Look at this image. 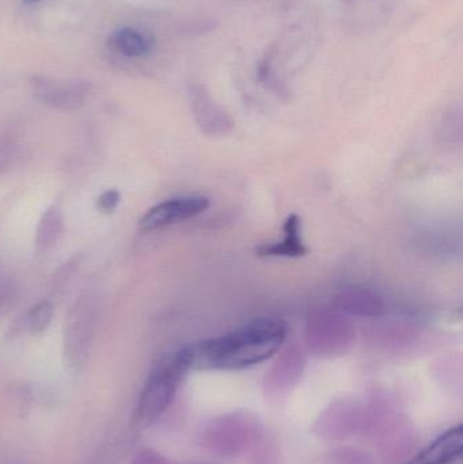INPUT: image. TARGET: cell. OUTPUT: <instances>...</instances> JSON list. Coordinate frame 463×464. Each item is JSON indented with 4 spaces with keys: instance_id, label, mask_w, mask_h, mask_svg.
<instances>
[{
    "instance_id": "obj_1",
    "label": "cell",
    "mask_w": 463,
    "mask_h": 464,
    "mask_svg": "<svg viewBox=\"0 0 463 464\" xmlns=\"http://www.w3.org/2000/svg\"><path fill=\"white\" fill-rule=\"evenodd\" d=\"M287 337L280 319H257L228 334L189 346L196 370L239 371L260 364L277 353Z\"/></svg>"
},
{
    "instance_id": "obj_2",
    "label": "cell",
    "mask_w": 463,
    "mask_h": 464,
    "mask_svg": "<svg viewBox=\"0 0 463 464\" xmlns=\"http://www.w3.org/2000/svg\"><path fill=\"white\" fill-rule=\"evenodd\" d=\"M189 370H192L189 348H182L160 360L139 400L138 419L141 425L152 424L162 416Z\"/></svg>"
},
{
    "instance_id": "obj_3",
    "label": "cell",
    "mask_w": 463,
    "mask_h": 464,
    "mask_svg": "<svg viewBox=\"0 0 463 464\" xmlns=\"http://www.w3.org/2000/svg\"><path fill=\"white\" fill-rule=\"evenodd\" d=\"M260 435V422L256 417L236 411L212 421L204 433V443L217 454L236 455L253 446Z\"/></svg>"
},
{
    "instance_id": "obj_4",
    "label": "cell",
    "mask_w": 463,
    "mask_h": 464,
    "mask_svg": "<svg viewBox=\"0 0 463 464\" xmlns=\"http://www.w3.org/2000/svg\"><path fill=\"white\" fill-rule=\"evenodd\" d=\"M352 324L337 313L317 311L307 321V348L315 356L332 357L345 353L352 345Z\"/></svg>"
},
{
    "instance_id": "obj_5",
    "label": "cell",
    "mask_w": 463,
    "mask_h": 464,
    "mask_svg": "<svg viewBox=\"0 0 463 464\" xmlns=\"http://www.w3.org/2000/svg\"><path fill=\"white\" fill-rule=\"evenodd\" d=\"M97 296L86 292L73 303L65 318V353L72 364H81L89 352L97 324Z\"/></svg>"
},
{
    "instance_id": "obj_6",
    "label": "cell",
    "mask_w": 463,
    "mask_h": 464,
    "mask_svg": "<svg viewBox=\"0 0 463 464\" xmlns=\"http://www.w3.org/2000/svg\"><path fill=\"white\" fill-rule=\"evenodd\" d=\"M208 207L209 200L204 196H179L150 208L139 220V227L143 231L159 230L192 219Z\"/></svg>"
},
{
    "instance_id": "obj_7",
    "label": "cell",
    "mask_w": 463,
    "mask_h": 464,
    "mask_svg": "<svg viewBox=\"0 0 463 464\" xmlns=\"http://www.w3.org/2000/svg\"><path fill=\"white\" fill-rule=\"evenodd\" d=\"M304 367V354L290 348L282 354L265 379V394L269 400H282L301 378Z\"/></svg>"
},
{
    "instance_id": "obj_8",
    "label": "cell",
    "mask_w": 463,
    "mask_h": 464,
    "mask_svg": "<svg viewBox=\"0 0 463 464\" xmlns=\"http://www.w3.org/2000/svg\"><path fill=\"white\" fill-rule=\"evenodd\" d=\"M463 454L462 425L442 433L405 464H453Z\"/></svg>"
},
{
    "instance_id": "obj_9",
    "label": "cell",
    "mask_w": 463,
    "mask_h": 464,
    "mask_svg": "<svg viewBox=\"0 0 463 464\" xmlns=\"http://www.w3.org/2000/svg\"><path fill=\"white\" fill-rule=\"evenodd\" d=\"M361 424V411L358 406L336 403L321 416L315 430L323 439H342L352 435Z\"/></svg>"
},
{
    "instance_id": "obj_10",
    "label": "cell",
    "mask_w": 463,
    "mask_h": 464,
    "mask_svg": "<svg viewBox=\"0 0 463 464\" xmlns=\"http://www.w3.org/2000/svg\"><path fill=\"white\" fill-rule=\"evenodd\" d=\"M336 311L356 316H380L385 311V303L380 295L362 286L342 289L333 303Z\"/></svg>"
},
{
    "instance_id": "obj_11",
    "label": "cell",
    "mask_w": 463,
    "mask_h": 464,
    "mask_svg": "<svg viewBox=\"0 0 463 464\" xmlns=\"http://www.w3.org/2000/svg\"><path fill=\"white\" fill-rule=\"evenodd\" d=\"M193 111L198 125L207 133H226L231 128L230 117L212 100L204 87L193 89Z\"/></svg>"
},
{
    "instance_id": "obj_12",
    "label": "cell",
    "mask_w": 463,
    "mask_h": 464,
    "mask_svg": "<svg viewBox=\"0 0 463 464\" xmlns=\"http://www.w3.org/2000/svg\"><path fill=\"white\" fill-rule=\"evenodd\" d=\"M285 237L280 242L261 245L256 253L260 256H285V258H299L307 253L306 246L302 240V223L298 215L287 218L283 226Z\"/></svg>"
},
{
    "instance_id": "obj_13",
    "label": "cell",
    "mask_w": 463,
    "mask_h": 464,
    "mask_svg": "<svg viewBox=\"0 0 463 464\" xmlns=\"http://www.w3.org/2000/svg\"><path fill=\"white\" fill-rule=\"evenodd\" d=\"M64 231V222H63V215L59 208L53 207L49 208L37 226L35 232V248L40 253H46L51 250L62 237Z\"/></svg>"
},
{
    "instance_id": "obj_14",
    "label": "cell",
    "mask_w": 463,
    "mask_h": 464,
    "mask_svg": "<svg viewBox=\"0 0 463 464\" xmlns=\"http://www.w3.org/2000/svg\"><path fill=\"white\" fill-rule=\"evenodd\" d=\"M111 44L117 51L130 57L143 56L152 46L151 38L135 29L119 30L111 38Z\"/></svg>"
},
{
    "instance_id": "obj_15",
    "label": "cell",
    "mask_w": 463,
    "mask_h": 464,
    "mask_svg": "<svg viewBox=\"0 0 463 464\" xmlns=\"http://www.w3.org/2000/svg\"><path fill=\"white\" fill-rule=\"evenodd\" d=\"M53 318V305L49 302H41L32 308L27 315V324L32 333H41L46 330Z\"/></svg>"
},
{
    "instance_id": "obj_16",
    "label": "cell",
    "mask_w": 463,
    "mask_h": 464,
    "mask_svg": "<svg viewBox=\"0 0 463 464\" xmlns=\"http://www.w3.org/2000/svg\"><path fill=\"white\" fill-rule=\"evenodd\" d=\"M119 203V192H117V190H106V192H103L102 195L97 198V203H95V206H97V209L101 212V214L108 215L111 214V212H114V209L117 208Z\"/></svg>"
},
{
    "instance_id": "obj_17",
    "label": "cell",
    "mask_w": 463,
    "mask_h": 464,
    "mask_svg": "<svg viewBox=\"0 0 463 464\" xmlns=\"http://www.w3.org/2000/svg\"><path fill=\"white\" fill-rule=\"evenodd\" d=\"M329 464H369L366 458L362 457L358 452L342 451L333 455V459Z\"/></svg>"
},
{
    "instance_id": "obj_18",
    "label": "cell",
    "mask_w": 463,
    "mask_h": 464,
    "mask_svg": "<svg viewBox=\"0 0 463 464\" xmlns=\"http://www.w3.org/2000/svg\"><path fill=\"white\" fill-rule=\"evenodd\" d=\"M136 464H168V462L154 452H144L139 457Z\"/></svg>"
},
{
    "instance_id": "obj_19",
    "label": "cell",
    "mask_w": 463,
    "mask_h": 464,
    "mask_svg": "<svg viewBox=\"0 0 463 464\" xmlns=\"http://www.w3.org/2000/svg\"><path fill=\"white\" fill-rule=\"evenodd\" d=\"M26 5H33V3L41 2V0H24Z\"/></svg>"
}]
</instances>
